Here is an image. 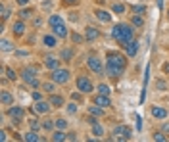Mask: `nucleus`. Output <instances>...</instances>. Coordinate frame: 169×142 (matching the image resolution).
<instances>
[{
  "label": "nucleus",
  "mask_w": 169,
  "mask_h": 142,
  "mask_svg": "<svg viewBox=\"0 0 169 142\" xmlns=\"http://www.w3.org/2000/svg\"><path fill=\"white\" fill-rule=\"evenodd\" d=\"M111 35H114V39L119 42V44H123V46H125L129 40H133V27L119 23V25H115V27H114Z\"/></svg>",
  "instance_id": "f257e3e1"
},
{
  "label": "nucleus",
  "mask_w": 169,
  "mask_h": 142,
  "mask_svg": "<svg viewBox=\"0 0 169 142\" xmlns=\"http://www.w3.org/2000/svg\"><path fill=\"white\" fill-rule=\"evenodd\" d=\"M108 63H110V65H117V67H123V69H125L127 58L121 56V54H117V52H111V54H108Z\"/></svg>",
  "instance_id": "f03ea898"
},
{
  "label": "nucleus",
  "mask_w": 169,
  "mask_h": 142,
  "mask_svg": "<svg viewBox=\"0 0 169 142\" xmlns=\"http://www.w3.org/2000/svg\"><path fill=\"white\" fill-rule=\"evenodd\" d=\"M52 79H54V83H60V85L67 83V81H69V71L56 67V69H52Z\"/></svg>",
  "instance_id": "7ed1b4c3"
},
{
  "label": "nucleus",
  "mask_w": 169,
  "mask_h": 142,
  "mask_svg": "<svg viewBox=\"0 0 169 142\" xmlns=\"http://www.w3.org/2000/svg\"><path fill=\"white\" fill-rule=\"evenodd\" d=\"M114 135H115V136H114L115 140H129V138H131V129H129V127H125V125L115 127Z\"/></svg>",
  "instance_id": "20e7f679"
},
{
  "label": "nucleus",
  "mask_w": 169,
  "mask_h": 142,
  "mask_svg": "<svg viewBox=\"0 0 169 142\" xmlns=\"http://www.w3.org/2000/svg\"><path fill=\"white\" fill-rule=\"evenodd\" d=\"M87 65L91 67V71H94V73H98V75H102V71H104L102 62H100L98 58H94V56H91V58L87 60Z\"/></svg>",
  "instance_id": "39448f33"
},
{
  "label": "nucleus",
  "mask_w": 169,
  "mask_h": 142,
  "mask_svg": "<svg viewBox=\"0 0 169 142\" xmlns=\"http://www.w3.org/2000/svg\"><path fill=\"white\" fill-rule=\"evenodd\" d=\"M77 89L81 90L83 94H85V92H92V90H94V89H92V83L88 81L87 77H79V79H77Z\"/></svg>",
  "instance_id": "423d86ee"
},
{
  "label": "nucleus",
  "mask_w": 169,
  "mask_h": 142,
  "mask_svg": "<svg viewBox=\"0 0 169 142\" xmlns=\"http://www.w3.org/2000/svg\"><path fill=\"white\" fill-rule=\"evenodd\" d=\"M23 115H25V112H23V108H17V106H12L8 110V117H12V119H16V121H21L23 119Z\"/></svg>",
  "instance_id": "0eeeda50"
},
{
  "label": "nucleus",
  "mask_w": 169,
  "mask_h": 142,
  "mask_svg": "<svg viewBox=\"0 0 169 142\" xmlns=\"http://www.w3.org/2000/svg\"><path fill=\"white\" fill-rule=\"evenodd\" d=\"M123 71H125V69H123V67H117V65H106V73L110 75V77H114V79H117V77H121V75H123Z\"/></svg>",
  "instance_id": "6e6552de"
},
{
  "label": "nucleus",
  "mask_w": 169,
  "mask_h": 142,
  "mask_svg": "<svg viewBox=\"0 0 169 142\" xmlns=\"http://www.w3.org/2000/svg\"><path fill=\"white\" fill-rule=\"evenodd\" d=\"M125 50H127V56H129V58L137 56V52H138V42H137V40H129L127 44H125Z\"/></svg>",
  "instance_id": "1a4fd4ad"
},
{
  "label": "nucleus",
  "mask_w": 169,
  "mask_h": 142,
  "mask_svg": "<svg viewBox=\"0 0 169 142\" xmlns=\"http://www.w3.org/2000/svg\"><path fill=\"white\" fill-rule=\"evenodd\" d=\"M98 37H100V33H98L96 27L91 25V27H87V29H85V39H87V40H96Z\"/></svg>",
  "instance_id": "9d476101"
},
{
  "label": "nucleus",
  "mask_w": 169,
  "mask_h": 142,
  "mask_svg": "<svg viewBox=\"0 0 169 142\" xmlns=\"http://www.w3.org/2000/svg\"><path fill=\"white\" fill-rule=\"evenodd\" d=\"M94 104H96V106H100V108H108L111 102H110V98H108L106 94H98V96L94 98Z\"/></svg>",
  "instance_id": "9b49d317"
},
{
  "label": "nucleus",
  "mask_w": 169,
  "mask_h": 142,
  "mask_svg": "<svg viewBox=\"0 0 169 142\" xmlns=\"http://www.w3.org/2000/svg\"><path fill=\"white\" fill-rule=\"evenodd\" d=\"M35 112H37V113H48V112H50V106H48V102L37 100V104H35Z\"/></svg>",
  "instance_id": "f8f14e48"
},
{
  "label": "nucleus",
  "mask_w": 169,
  "mask_h": 142,
  "mask_svg": "<svg viewBox=\"0 0 169 142\" xmlns=\"http://www.w3.org/2000/svg\"><path fill=\"white\" fill-rule=\"evenodd\" d=\"M94 14H96V17H98L100 21H104V23H110V21H111V16L106 12V10H96Z\"/></svg>",
  "instance_id": "ddd939ff"
},
{
  "label": "nucleus",
  "mask_w": 169,
  "mask_h": 142,
  "mask_svg": "<svg viewBox=\"0 0 169 142\" xmlns=\"http://www.w3.org/2000/svg\"><path fill=\"white\" fill-rule=\"evenodd\" d=\"M21 77H23V81H25V83H31V81H35V69H33V67L25 69L23 73H21Z\"/></svg>",
  "instance_id": "4468645a"
},
{
  "label": "nucleus",
  "mask_w": 169,
  "mask_h": 142,
  "mask_svg": "<svg viewBox=\"0 0 169 142\" xmlns=\"http://www.w3.org/2000/svg\"><path fill=\"white\" fill-rule=\"evenodd\" d=\"M44 65H46L48 69H56V67H58V58H54V56H46V58H44Z\"/></svg>",
  "instance_id": "2eb2a0df"
},
{
  "label": "nucleus",
  "mask_w": 169,
  "mask_h": 142,
  "mask_svg": "<svg viewBox=\"0 0 169 142\" xmlns=\"http://www.w3.org/2000/svg\"><path fill=\"white\" fill-rule=\"evenodd\" d=\"M54 33H56V35H58L60 39H65V37H67V29H65V25H63V23L56 25V27H54Z\"/></svg>",
  "instance_id": "dca6fc26"
},
{
  "label": "nucleus",
  "mask_w": 169,
  "mask_h": 142,
  "mask_svg": "<svg viewBox=\"0 0 169 142\" xmlns=\"http://www.w3.org/2000/svg\"><path fill=\"white\" fill-rule=\"evenodd\" d=\"M0 100H2V104L10 106V104H14V96L10 94V92H6V90H2V94H0Z\"/></svg>",
  "instance_id": "f3484780"
},
{
  "label": "nucleus",
  "mask_w": 169,
  "mask_h": 142,
  "mask_svg": "<svg viewBox=\"0 0 169 142\" xmlns=\"http://www.w3.org/2000/svg\"><path fill=\"white\" fill-rule=\"evenodd\" d=\"M152 115L157 117V119H163V117H167V110H162V108H152Z\"/></svg>",
  "instance_id": "a211bd4d"
},
{
  "label": "nucleus",
  "mask_w": 169,
  "mask_h": 142,
  "mask_svg": "<svg viewBox=\"0 0 169 142\" xmlns=\"http://www.w3.org/2000/svg\"><path fill=\"white\" fill-rule=\"evenodd\" d=\"M21 138H23V140H27V142H39V140H40V138L37 136V133H35V131H31V133L23 135V136H21Z\"/></svg>",
  "instance_id": "6ab92c4d"
},
{
  "label": "nucleus",
  "mask_w": 169,
  "mask_h": 142,
  "mask_svg": "<svg viewBox=\"0 0 169 142\" xmlns=\"http://www.w3.org/2000/svg\"><path fill=\"white\" fill-rule=\"evenodd\" d=\"M23 31H25V23H23V21H17V23L14 25V33H16L17 37H21V35H23Z\"/></svg>",
  "instance_id": "aec40b11"
},
{
  "label": "nucleus",
  "mask_w": 169,
  "mask_h": 142,
  "mask_svg": "<svg viewBox=\"0 0 169 142\" xmlns=\"http://www.w3.org/2000/svg\"><path fill=\"white\" fill-rule=\"evenodd\" d=\"M131 23L137 25V27H142V25H144V19L140 17V14H134V16L131 17Z\"/></svg>",
  "instance_id": "412c9836"
},
{
  "label": "nucleus",
  "mask_w": 169,
  "mask_h": 142,
  "mask_svg": "<svg viewBox=\"0 0 169 142\" xmlns=\"http://www.w3.org/2000/svg\"><path fill=\"white\" fill-rule=\"evenodd\" d=\"M50 104H52L54 108H62V106H63V98H62V96H52V98H50Z\"/></svg>",
  "instance_id": "4be33fe9"
},
{
  "label": "nucleus",
  "mask_w": 169,
  "mask_h": 142,
  "mask_svg": "<svg viewBox=\"0 0 169 142\" xmlns=\"http://www.w3.org/2000/svg\"><path fill=\"white\" fill-rule=\"evenodd\" d=\"M65 138H67V136L62 133V129H58V131L52 135V140H54V142H62V140H65Z\"/></svg>",
  "instance_id": "5701e85b"
},
{
  "label": "nucleus",
  "mask_w": 169,
  "mask_h": 142,
  "mask_svg": "<svg viewBox=\"0 0 169 142\" xmlns=\"http://www.w3.org/2000/svg\"><path fill=\"white\" fill-rule=\"evenodd\" d=\"M71 56H73V50H71V48H65V50H62V54H60V58L65 60V62H69Z\"/></svg>",
  "instance_id": "b1692460"
},
{
  "label": "nucleus",
  "mask_w": 169,
  "mask_h": 142,
  "mask_svg": "<svg viewBox=\"0 0 169 142\" xmlns=\"http://www.w3.org/2000/svg\"><path fill=\"white\" fill-rule=\"evenodd\" d=\"M44 46L54 48V46H56V39H54V37H50V35H46V37H44Z\"/></svg>",
  "instance_id": "393cba45"
},
{
  "label": "nucleus",
  "mask_w": 169,
  "mask_h": 142,
  "mask_svg": "<svg viewBox=\"0 0 169 142\" xmlns=\"http://www.w3.org/2000/svg\"><path fill=\"white\" fill-rule=\"evenodd\" d=\"M88 113H91V115H102V108L94 104V106L88 108Z\"/></svg>",
  "instance_id": "a878e982"
},
{
  "label": "nucleus",
  "mask_w": 169,
  "mask_h": 142,
  "mask_svg": "<svg viewBox=\"0 0 169 142\" xmlns=\"http://www.w3.org/2000/svg\"><path fill=\"white\" fill-rule=\"evenodd\" d=\"M92 135H96V136H102V135H104V129H102V125L94 123V125H92Z\"/></svg>",
  "instance_id": "bb28decb"
},
{
  "label": "nucleus",
  "mask_w": 169,
  "mask_h": 142,
  "mask_svg": "<svg viewBox=\"0 0 169 142\" xmlns=\"http://www.w3.org/2000/svg\"><path fill=\"white\" fill-rule=\"evenodd\" d=\"M48 23H50L52 27H56V25H60V23H63V21H62V17H60V16H52V17L48 19Z\"/></svg>",
  "instance_id": "cd10ccee"
},
{
  "label": "nucleus",
  "mask_w": 169,
  "mask_h": 142,
  "mask_svg": "<svg viewBox=\"0 0 169 142\" xmlns=\"http://www.w3.org/2000/svg\"><path fill=\"white\" fill-rule=\"evenodd\" d=\"M71 100L75 102H83V92L79 90V92H71Z\"/></svg>",
  "instance_id": "c85d7f7f"
},
{
  "label": "nucleus",
  "mask_w": 169,
  "mask_h": 142,
  "mask_svg": "<svg viewBox=\"0 0 169 142\" xmlns=\"http://www.w3.org/2000/svg\"><path fill=\"white\" fill-rule=\"evenodd\" d=\"M6 75H8V79H10V81H16V79H17L16 71H14V69H10V67H6Z\"/></svg>",
  "instance_id": "c756f323"
},
{
  "label": "nucleus",
  "mask_w": 169,
  "mask_h": 142,
  "mask_svg": "<svg viewBox=\"0 0 169 142\" xmlns=\"http://www.w3.org/2000/svg\"><path fill=\"white\" fill-rule=\"evenodd\" d=\"M42 89H44V90H46V92H54V89H56V85H54V83H44V85H42Z\"/></svg>",
  "instance_id": "7c9ffc66"
},
{
  "label": "nucleus",
  "mask_w": 169,
  "mask_h": 142,
  "mask_svg": "<svg viewBox=\"0 0 169 142\" xmlns=\"http://www.w3.org/2000/svg\"><path fill=\"white\" fill-rule=\"evenodd\" d=\"M98 92L108 96V94H110V86H108V85H100V86H98Z\"/></svg>",
  "instance_id": "2f4dec72"
},
{
  "label": "nucleus",
  "mask_w": 169,
  "mask_h": 142,
  "mask_svg": "<svg viewBox=\"0 0 169 142\" xmlns=\"http://www.w3.org/2000/svg\"><path fill=\"white\" fill-rule=\"evenodd\" d=\"M2 50H4V52H10V50H14L12 42H8V40H2Z\"/></svg>",
  "instance_id": "473e14b6"
},
{
  "label": "nucleus",
  "mask_w": 169,
  "mask_h": 142,
  "mask_svg": "<svg viewBox=\"0 0 169 142\" xmlns=\"http://www.w3.org/2000/svg\"><path fill=\"white\" fill-rule=\"evenodd\" d=\"M54 125L58 127V129H62V131H63V129L67 127V121H63V119H56V123H54Z\"/></svg>",
  "instance_id": "72a5a7b5"
},
{
  "label": "nucleus",
  "mask_w": 169,
  "mask_h": 142,
  "mask_svg": "<svg viewBox=\"0 0 169 142\" xmlns=\"http://www.w3.org/2000/svg\"><path fill=\"white\" fill-rule=\"evenodd\" d=\"M31 14H33V12H31V8H29V10L25 8V10H21V14H19V16H21V19H27V17H31Z\"/></svg>",
  "instance_id": "f704fd0d"
},
{
  "label": "nucleus",
  "mask_w": 169,
  "mask_h": 142,
  "mask_svg": "<svg viewBox=\"0 0 169 142\" xmlns=\"http://www.w3.org/2000/svg\"><path fill=\"white\" fill-rule=\"evenodd\" d=\"M114 12L115 14H123V12H125V6H123V4H115L114 6Z\"/></svg>",
  "instance_id": "c9c22d12"
},
{
  "label": "nucleus",
  "mask_w": 169,
  "mask_h": 142,
  "mask_svg": "<svg viewBox=\"0 0 169 142\" xmlns=\"http://www.w3.org/2000/svg\"><path fill=\"white\" fill-rule=\"evenodd\" d=\"M133 12H137V14H144V12H146V8H144V6H137V4H134V6H133Z\"/></svg>",
  "instance_id": "e433bc0d"
},
{
  "label": "nucleus",
  "mask_w": 169,
  "mask_h": 142,
  "mask_svg": "<svg viewBox=\"0 0 169 142\" xmlns=\"http://www.w3.org/2000/svg\"><path fill=\"white\" fill-rule=\"evenodd\" d=\"M154 140H157V142H165L167 138H165V136H163L162 133H156V135H154Z\"/></svg>",
  "instance_id": "4c0bfd02"
},
{
  "label": "nucleus",
  "mask_w": 169,
  "mask_h": 142,
  "mask_svg": "<svg viewBox=\"0 0 169 142\" xmlns=\"http://www.w3.org/2000/svg\"><path fill=\"white\" fill-rule=\"evenodd\" d=\"M8 17H10V8L2 6V19H8Z\"/></svg>",
  "instance_id": "58836bf2"
},
{
  "label": "nucleus",
  "mask_w": 169,
  "mask_h": 142,
  "mask_svg": "<svg viewBox=\"0 0 169 142\" xmlns=\"http://www.w3.org/2000/svg\"><path fill=\"white\" fill-rule=\"evenodd\" d=\"M39 127H40V123L37 121V119H31V129H33V131H37Z\"/></svg>",
  "instance_id": "ea45409f"
},
{
  "label": "nucleus",
  "mask_w": 169,
  "mask_h": 142,
  "mask_svg": "<svg viewBox=\"0 0 169 142\" xmlns=\"http://www.w3.org/2000/svg\"><path fill=\"white\" fill-rule=\"evenodd\" d=\"M71 39H73V42H83V37H81V35H77V33H73Z\"/></svg>",
  "instance_id": "a19ab883"
},
{
  "label": "nucleus",
  "mask_w": 169,
  "mask_h": 142,
  "mask_svg": "<svg viewBox=\"0 0 169 142\" xmlns=\"http://www.w3.org/2000/svg\"><path fill=\"white\" fill-rule=\"evenodd\" d=\"M156 86H157V90H165V83H163V81H157Z\"/></svg>",
  "instance_id": "79ce46f5"
},
{
  "label": "nucleus",
  "mask_w": 169,
  "mask_h": 142,
  "mask_svg": "<svg viewBox=\"0 0 169 142\" xmlns=\"http://www.w3.org/2000/svg\"><path fill=\"white\" fill-rule=\"evenodd\" d=\"M67 112H69V113H75V112H77V106H75V104L67 106Z\"/></svg>",
  "instance_id": "37998d69"
},
{
  "label": "nucleus",
  "mask_w": 169,
  "mask_h": 142,
  "mask_svg": "<svg viewBox=\"0 0 169 142\" xmlns=\"http://www.w3.org/2000/svg\"><path fill=\"white\" fill-rule=\"evenodd\" d=\"M42 10H52V2H42Z\"/></svg>",
  "instance_id": "c03bdc74"
},
{
  "label": "nucleus",
  "mask_w": 169,
  "mask_h": 142,
  "mask_svg": "<svg viewBox=\"0 0 169 142\" xmlns=\"http://www.w3.org/2000/svg\"><path fill=\"white\" fill-rule=\"evenodd\" d=\"M87 121H88V123H91V125H94V123H98V121H96V119H94V117H92L91 113H88V119H87Z\"/></svg>",
  "instance_id": "a18cd8bd"
},
{
  "label": "nucleus",
  "mask_w": 169,
  "mask_h": 142,
  "mask_svg": "<svg viewBox=\"0 0 169 142\" xmlns=\"http://www.w3.org/2000/svg\"><path fill=\"white\" fill-rule=\"evenodd\" d=\"M42 127H44V129H48V131H50V129H52V121H44V125H42Z\"/></svg>",
  "instance_id": "49530a36"
},
{
  "label": "nucleus",
  "mask_w": 169,
  "mask_h": 142,
  "mask_svg": "<svg viewBox=\"0 0 169 142\" xmlns=\"http://www.w3.org/2000/svg\"><path fill=\"white\" fill-rule=\"evenodd\" d=\"M19 58H27V52H23V50H19V52H16Z\"/></svg>",
  "instance_id": "de8ad7c7"
},
{
  "label": "nucleus",
  "mask_w": 169,
  "mask_h": 142,
  "mask_svg": "<svg viewBox=\"0 0 169 142\" xmlns=\"http://www.w3.org/2000/svg\"><path fill=\"white\" fill-rule=\"evenodd\" d=\"M40 98H42L40 92H33V100H40Z\"/></svg>",
  "instance_id": "09e8293b"
},
{
  "label": "nucleus",
  "mask_w": 169,
  "mask_h": 142,
  "mask_svg": "<svg viewBox=\"0 0 169 142\" xmlns=\"http://www.w3.org/2000/svg\"><path fill=\"white\" fill-rule=\"evenodd\" d=\"M67 140H77V135L71 133V135H67Z\"/></svg>",
  "instance_id": "8fccbe9b"
},
{
  "label": "nucleus",
  "mask_w": 169,
  "mask_h": 142,
  "mask_svg": "<svg viewBox=\"0 0 169 142\" xmlns=\"http://www.w3.org/2000/svg\"><path fill=\"white\" fill-rule=\"evenodd\" d=\"M17 4L19 6H25V4H29V0H17Z\"/></svg>",
  "instance_id": "3c124183"
},
{
  "label": "nucleus",
  "mask_w": 169,
  "mask_h": 142,
  "mask_svg": "<svg viewBox=\"0 0 169 142\" xmlns=\"http://www.w3.org/2000/svg\"><path fill=\"white\" fill-rule=\"evenodd\" d=\"M29 85H31V86H39V85H40V83H39V81H37V79H35V81H31V83H29Z\"/></svg>",
  "instance_id": "603ef678"
},
{
  "label": "nucleus",
  "mask_w": 169,
  "mask_h": 142,
  "mask_svg": "<svg viewBox=\"0 0 169 142\" xmlns=\"http://www.w3.org/2000/svg\"><path fill=\"white\" fill-rule=\"evenodd\" d=\"M163 71H165V73H169V62H167V63H163Z\"/></svg>",
  "instance_id": "864d4df0"
},
{
  "label": "nucleus",
  "mask_w": 169,
  "mask_h": 142,
  "mask_svg": "<svg viewBox=\"0 0 169 142\" xmlns=\"http://www.w3.org/2000/svg\"><path fill=\"white\" fill-rule=\"evenodd\" d=\"M65 4H77V0H63Z\"/></svg>",
  "instance_id": "5fc2aeb1"
},
{
  "label": "nucleus",
  "mask_w": 169,
  "mask_h": 142,
  "mask_svg": "<svg viewBox=\"0 0 169 142\" xmlns=\"http://www.w3.org/2000/svg\"><path fill=\"white\" fill-rule=\"evenodd\" d=\"M163 131H165V133H169V123H165V125H163Z\"/></svg>",
  "instance_id": "6e6d98bb"
},
{
  "label": "nucleus",
  "mask_w": 169,
  "mask_h": 142,
  "mask_svg": "<svg viewBox=\"0 0 169 142\" xmlns=\"http://www.w3.org/2000/svg\"><path fill=\"white\" fill-rule=\"evenodd\" d=\"M167 19H169V10H167Z\"/></svg>",
  "instance_id": "4d7b16f0"
}]
</instances>
